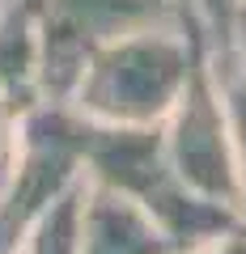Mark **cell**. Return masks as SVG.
Listing matches in <instances>:
<instances>
[{"instance_id":"cell-1","label":"cell","mask_w":246,"mask_h":254,"mask_svg":"<svg viewBox=\"0 0 246 254\" xmlns=\"http://www.w3.org/2000/svg\"><path fill=\"white\" fill-rule=\"evenodd\" d=\"M204 55L208 38L195 21L132 30L85 60L64 106L102 127H162Z\"/></svg>"},{"instance_id":"cell-2","label":"cell","mask_w":246,"mask_h":254,"mask_svg":"<svg viewBox=\"0 0 246 254\" xmlns=\"http://www.w3.org/2000/svg\"><path fill=\"white\" fill-rule=\"evenodd\" d=\"M81 148H85V182L136 203L182 250L242 229L238 212L200 199L178 182V174L165 161L162 127H102L81 119Z\"/></svg>"},{"instance_id":"cell-3","label":"cell","mask_w":246,"mask_h":254,"mask_svg":"<svg viewBox=\"0 0 246 254\" xmlns=\"http://www.w3.org/2000/svg\"><path fill=\"white\" fill-rule=\"evenodd\" d=\"M81 182V119L60 102H34L21 115L17 153L0 182V254H17L26 233Z\"/></svg>"},{"instance_id":"cell-4","label":"cell","mask_w":246,"mask_h":254,"mask_svg":"<svg viewBox=\"0 0 246 254\" xmlns=\"http://www.w3.org/2000/svg\"><path fill=\"white\" fill-rule=\"evenodd\" d=\"M26 4L38 30V98L60 106L98 47L132 30L191 21L174 0H26Z\"/></svg>"},{"instance_id":"cell-5","label":"cell","mask_w":246,"mask_h":254,"mask_svg":"<svg viewBox=\"0 0 246 254\" xmlns=\"http://www.w3.org/2000/svg\"><path fill=\"white\" fill-rule=\"evenodd\" d=\"M162 144L165 161L178 174V182L191 195L208 203L238 212L242 203V187H238V157H234V131H229L225 98L212 76V64L204 55L195 64L191 81L174 102V110L162 123Z\"/></svg>"},{"instance_id":"cell-6","label":"cell","mask_w":246,"mask_h":254,"mask_svg":"<svg viewBox=\"0 0 246 254\" xmlns=\"http://www.w3.org/2000/svg\"><path fill=\"white\" fill-rule=\"evenodd\" d=\"M182 246L165 237L136 203L115 190L85 182L81 190V225H77V254H178Z\"/></svg>"},{"instance_id":"cell-7","label":"cell","mask_w":246,"mask_h":254,"mask_svg":"<svg viewBox=\"0 0 246 254\" xmlns=\"http://www.w3.org/2000/svg\"><path fill=\"white\" fill-rule=\"evenodd\" d=\"M0 102L34 106L38 98V30L26 0L0 4Z\"/></svg>"},{"instance_id":"cell-8","label":"cell","mask_w":246,"mask_h":254,"mask_svg":"<svg viewBox=\"0 0 246 254\" xmlns=\"http://www.w3.org/2000/svg\"><path fill=\"white\" fill-rule=\"evenodd\" d=\"M212 76L221 85L225 98V115H229V131H234V157H238V187H242V203H238V220L246 229V81L234 72V64L225 60V51H208Z\"/></svg>"},{"instance_id":"cell-9","label":"cell","mask_w":246,"mask_h":254,"mask_svg":"<svg viewBox=\"0 0 246 254\" xmlns=\"http://www.w3.org/2000/svg\"><path fill=\"white\" fill-rule=\"evenodd\" d=\"M81 190L85 182L64 195L43 220L26 233V242L17 246V254H77V225H81Z\"/></svg>"},{"instance_id":"cell-10","label":"cell","mask_w":246,"mask_h":254,"mask_svg":"<svg viewBox=\"0 0 246 254\" xmlns=\"http://www.w3.org/2000/svg\"><path fill=\"white\" fill-rule=\"evenodd\" d=\"M208 38V51H225L229 47V21H234L238 0H174Z\"/></svg>"},{"instance_id":"cell-11","label":"cell","mask_w":246,"mask_h":254,"mask_svg":"<svg viewBox=\"0 0 246 254\" xmlns=\"http://www.w3.org/2000/svg\"><path fill=\"white\" fill-rule=\"evenodd\" d=\"M30 106H13V102H0V182L13 165V153H17V131H21V115Z\"/></svg>"},{"instance_id":"cell-12","label":"cell","mask_w":246,"mask_h":254,"mask_svg":"<svg viewBox=\"0 0 246 254\" xmlns=\"http://www.w3.org/2000/svg\"><path fill=\"white\" fill-rule=\"evenodd\" d=\"M225 60L234 64V72L246 81V0L234 9V21H229V47H225Z\"/></svg>"},{"instance_id":"cell-13","label":"cell","mask_w":246,"mask_h":254,"mask_svg":"<svg viewBox=\"0 0 246 254\" xmlns=\"http://www.w3.org/2000/svg\"><path fill=\"white\" fill-rule=\"evenodd\" d=\"M178 254H246V229H234V233L217 237V242L191 246V250H178Z\"/></svg>"},{"instance_id":"cell-14","label":"cell","mask_w":246,"mask_h":254,"mask_svg":"<svg viewBox=\"0 0 246 254\" xmlns=\"http://www.w3.org/2000/svg\"><path fill=\"white\" fill-rule=\"evenodd\" d=\"M238 4H242V0H238Z\"/></svg>"},{"instance_id":"cell-15","label":"cell","mask_w":246,"mask_h":254,"mask_svg":"<svg viewBox=\"0 0 246 254\" xmlns=\"http://www.w3.org/2000/svg\"><path fill=\"white\" fill-rule=\"evenodd\" d=\"M0 4H4V0H0Z\"/></svg>"}]
</instances>
